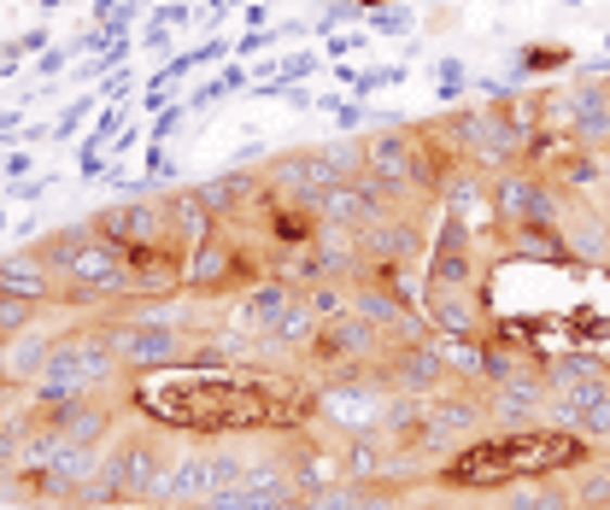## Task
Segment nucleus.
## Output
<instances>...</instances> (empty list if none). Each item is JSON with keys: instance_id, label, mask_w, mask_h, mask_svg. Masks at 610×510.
Wrapping results in <instances>:
<instances>
[{"instance_id": "obj_1", "label": "nucleus", "mask_w": 610, "mask_h": 510, "mask_svg": "<svg viewBox=\"0 0 610 510\" xmlns=\"http://www.w3.org/2000/svg\"><path fill=\"white\" fill-rule=\"evenodd\" d=\"M148 422L177 434H305L317 422V387L288 370L246 364H170L129 387Z\"/></svg>"}, {"instance_id": "obj_2", "label": "nucleus", "mask_w": 610, "mask_h": 510, "mask_svg": "<svg viewBox=\"0 0 610 510\" xmlns=\"http://www.w3.org/2000/svg\"><path fill=\"white\" fill-rule=\"evenodd\" d=\"M593 451L599 446L581 441V434L534 422V429H505V434L470 441L463 451H453L429 481L441 493H499V487H511V481H534V475H575Z\"/></svg>"}, {"instance_id": "obj_3", "label": "nucleus", "mask_w": 610, "mask_h": 510, "mask_svg": "<svg viewBox=\"0 0 610 510\" xmlns=\"http://www.w3.org/2000/svg\"><path fill=\"white\" fill-rule=\"evenodd\" d=\"M118 375V358H112L106 334H100V323L89 317L82 329H65L53 334L48 358H41L36 382L24 387V399L30 405H53V399H82V393H100Z\"/></svg>"}, {"instance_id": "obj_4", "label": "nucleus", "mask_w": 610, "mask_h": 510, "mask_svg": "<svg viewBox=\"0 0 610 510\" xmlns=\"http://www.w3.org/2000/svg\"><path fill=\"white\" fill-rule=\"evenodd\" d=\"M441 136H446V148H453L470 170H482V177H505V170L522 165V141L493 100L487 106H458L453 118L441 124Z\"/></svg>"}, {"instance_id": "obj_5", "label": "nucleus", "mask_w": 610, "mask_h": 510, "mask_svg": "<svg viewBox=\"0 0 610 510\" xmlns=\"http://www.w3.org/2000/svg\"><path fill=\"white\" fill-rule=\"evenodd\" d=\"M382 353H387L382 329L365 323V317L346 305L341 317H323V323H317V334L300 346V370H317V382H323V375H353V370H365V364H376Z\"/></svg>"}, {"instance_id": "obj_6", "label": "nucleus", "mask_w": 610, "mask_h": 510, "mask_svg": "<svg viewBox=\"0 0 610 510\" xmlns=\"http://www.w3.org/2000/svg\"><path fill=\"white\" fill-rule=\"evenodd\" d=\"M258 265L246 253L241 235H229V224H212L206 235L188 246V276H182V294L212 299V294H236V288H253Z\"/></svg>"}, {"instance_id": "obj_7", "label": "nucleus", "mask_w": 610, "mask_h": 510, "mask_svg": "<svg viewBox=\"0 0 610 510\" xmlns=\"http://www.w3.org/2000/svg\"><path fill=\"white\" fill-rule=\"evenodd\" d=\"M246 463H253V458H246V451H236V446H194V451H177V463H170V481H165V493H158V510H182V505L212 499V493L241 487Z\"/></svg>"}, {"instance_id": "obj_8", "label": "nucleus", "mask_w": 610, "mask_h": 510, "mask_svg": "<svg viewBox=\"0 0 610 510\" xmlns=\"http://www.w3.org/2000/svg\"><path fill=\"white\" fill-rule=\"evenodd\" d=\"M493 429L487 422V399L482 393H463V387H446L434 393V399H423V441H417V458H453V451H463L470 441H482V434Z\"/></svg>"}, {"instance_id": "obj_9", "label": "nucleus", "mask_w": 610, "mask_h": 510, "mask_svg": "<svg viewBox=\"0 0 610 510\" xmlns=\"http://www.w3.org/2000/svg\"><path fill=\"white\" fill-rule=\"evenodd\" d=\"M423 217H429V206H394L387 217H376L370 229H358V276H370V270H411L417 258L429 253Z\"/></svg>"}, {"instance_id": "obj_10", "label": "nucleus", "mask_w": 610, "mask_h": 510, "mask_svg": "<svg viewBox=\"0 0 610 510\" xmlns=\"http://www.w3.org/2000/svg\"><path fill=\"white\" fill-rule=\"evenodd\" d=\"M563 212V194L551 188L546 170H505V177H493V224L511 229V224H558Z\"/></svg>"}, {"instance_id": "obj_11", "label": "nucleus", "mask_w": 610, "mask_h": 510, "mask_svg": "<svg viewBox=\"0 0 610 510\" xmlns=\"http://www.w3.org/2000/svg\"><path fill=\"white\" fill-rule=\"evenodd\" d=\"M365 177L382 182L387 194H417V124H382L365 136ZM423 200V194H417ZM434 206V200H423Z\"/></svg>"}, {"instance_id": "obj_12", "label": "nucleus", "mask_w": 610, "mask_h": 510, "mask_svg": "<svg viewBox=\"0 0 610 510\" xmlns=\"http://www.w3.org/2000/svg\"><path fill=\"white\" fill-rule=\"evenodd\" d=\"M94 235L112 246V253H124V246H141V241H158L170 235V217H165V194H124L112 200V206L89 212Z\"/></svg>"}, {"instance_id": "obj_13", "label": "nucleus", "mask_w": 610, "mask_h": 510, "mask_svg": "<svg viewBox=\"0 0 610 510\" xmlns=\"http://www.w3.org/2000/svg\"><path fill=\"white\" fill-rule=\"evenodd\" d=\"M558 229L570 241V258L587 270H610V217L605 206H587V194H563Z\"/></svg>"}, {"instance_id": "obj_14", "label": "nucleus", "mask_w": 610, "mask_h": 510, "mask_svg": "<svg viewBox=\"0 0 610 510\" xmlns=\"http://www.w3.org/2000/svg\"><path fill=\"white\" fill-rule=\"evenodd\" d=\"M546 370V364H541ZM534 370V364H522L511 382L487 387V422H511V429H534V422H546V375Z\"/></svg>"}, {"instance_id": "obj_15", "label": "nucleus", "mask_w": 610, "mask_h": 510, "mask_svg": "<svg viewBox=\"0 0 610 510\" xmlns=\"http://www.w3.org/2000/svg\"><path fill=\"white\" fill-rule=\"evenodd\" d=\"M294 299H300V282H288V276H258V282L241 294L236 329L253 334V341H265V334H276V323L288 317V305Z\"/></svg>"}, {"instance_id": "obj_16", "label": "nucleus", "mask_w": 610, "mask_h": 510, "mask_svg": "<svg viewBox=\"0 0 610 510\" xmlns=\"http://www.w3.org/2000/svg\"><path fill=\"white\" fill-rule=\"evenodd\" d=\"M200 188V200H206V212L217 217V224H241L246 212L258 206V182L246 165H229V170H217V177H206V182H194Z\"/></svg>"}, {"instance_id": "obj_17", "label": "nucleus", "mask_w": 610, "mask_h": 510, "mask_svg": "<svg viewBox=\"0 0 610 510\" xmlns=\"http://www.w3.org/2000/svg\"><path fill=\"white\" fill-rule=\"evenodd\" d=\"M0 294H18V299H36V305H53V294H60V276L41 265L36 246H18V253L0 258Z\"/></svg>"}, {"instance_id": "obj_18", "label": "nucleus", "mask_w": 610, "mask_h": 510, "mask_svg": "<svg viewBox=\"0 0 610 510\" xmlns=\"http://www.w3.org/2000/svg\"><path fill=\"white\" fill-rule=\"evenodd\" d=\"M423 323L434 334H458V341H482V299L475 294H423Z\"/></svg>"}, {"instance_id": "obj_19", "label": "nucleus", "mask_w": 610, "mask_h": 510, "mask_svg": "<svg viewBox=\"0 0 610 510\" xmlns=\"http://www.w3.org/2000/svg\"><path fill=\"white\" fill-rule=\"evenodd\" d=\"M505 235V253L511 258H541V265H575L570 258V241H563L558 224H511L499 229Z\"/></svg>"}, {"instance_id": "obj_20", "label": "nucleus", "mask_w": 610, "mask_h": 510, "mask_svg": "<svg viewBox=\"0 0 610 510\" xmlns=\"http://www.w3.org/2000/svg\"><path fill=\"white\" fill-rule=\"evenodd\" d=\"M505 510H575V493L563 487V475H534V481H511L499 487Z\"/></svg>"}, {"instance_id": "obj_21", "label": "nucleus", "mask_w": 610, "mask_h": 510, "mask_svg": "<svg viewBox=\"0 0 610 510\" xmlns=\"http://www.w3.org/2000/svg\"><path fill=\"white\" fill-rule=\"evenodd\" d=\"M48 346H53L48 329H24V334H12V353L0 358V375H7L12 387H30L36 370H41V358H48Z\"/></svg>"}, {"instance_id": "obj_22", "label": "nucleus", "mask_w": 610, "mask_h": 510, "mask_svg": "<svg viewBox=\"0 0 610 510\" xmlns=\"http://www.w3.org/2000/svg\"><path fill=\"white\" fill-rule=\"evenodd\" d=\"M165 217H170V235H182L188 246L217 224V217L206 212V200H200V188H170V194H165Z\"/></svg>"}, {"instance_id": "obj_23", "label": "nucleus", "mask_w": 610, "mask_h": 510, "mask_svg": "<svg viewBox=\"0 0 610 510\" xmlns=\"http://www.w3.org/2000/svg\"><path fill=\"white\" fill-rule=\"evenodd\" d=\"M599 182H605V158L587 153V148H570L558 158V170H551V188H558V194H587V188H599Z\"/></svg>"}, {"instance_id": "obj_24", "label": "nucleus", "mask_w": 610, "mask_h": 510, "mask_svg": "<svg viewBox=\"0 0 610 510\" xmlns=\"http://www.w3.org/2000/svg\"><path fill=\"white\" fill-rule=\"evenodd\" d=\"M563 65H575V48H563V41H529V48L517 53L511 82H522V77H546V71H563Z\"/></svg>"}, {"instance_id": "obj_25", "label": "nucleus", "mask_w": 610, "mask_h": 510, "mask_svg": "<svg viewBox=\"0 0 610 510\" xmlns=\"http://www.w3.org/2000/svg\"><path fill=\"white\" fill-rule=\"evenodd\" d=\"M48 48H53V30L48 24H30L24 36H12L7 48H0V77H12L24 60H36V53H48Z\"/></svg>"}, {"instance_id": "obj_26", "label": "nucleus", "mask_w": 610, "mask_h": 510, "mask_svg": "<svg viewBox=\"0 0 610 510\" xmlns=\"http://www.w3.org/2000/svg\"><path fill=\"white\" fill-rule=\"evenodd\" d=\"M575 434L581 441H593V446H605V434H610V387H599L593 399L575 405Z\"/></svg>"}, {"instance_id": "obj_27", "label": "nucleus", "mask_w": 610, "mask_h": 510, "mask_svg": "<svg viewBox=\"0 0 610 510\" xmlns=\"http://www.w3.org/2000/svg\"><path fill=\"white\" fill-rule=\"evenodd\" d=\"M305 305H312V317L323 323V317H341L346 305H353V282H312V288H300Z\"/></svg>"}, {"instance_id": "obj_28", "label": "nucleus", "mask_w": 610, "mask_h": 510, "mask_svg": "<svg viewBox=\"0 0 610 510\" xmlns=\"http://www.w3.org/2000/svg\"><path fill=\"white\" fill-rule=\"evenodd\" d=\"M94 112H100V94H71V106L60 112V118H53V141H71L82 124L94 118Z\"/></svg>"}, {"instance_id": "obj_29", "label": "nucleus", "mask_w": 610, "mask_h": 510, "mask_svg": "<svg viewBox=\"0 0 610 510\" xmlns=\"http://www.w3.org/2000/svg\"><path fill=\"white\" fill-rule=\"evenodd\" d=\"M463 89H470V71H463V60H441V65H434V94H441V106H458Z\"/></svg>"}, {"instance_id": "obj_30", "label": "nucleus", "mask_w": 610, "mask_h": 510, "mask_svg": "<svg viewBox=\"0 0 610 510\" xmlns=\"http://www.w3.org/2000/svg\"><path fill=\"white\" fill-rule=\"evenodd\" d=\"M77 177H82V182H100V177H106V141H100L94 129L82 136V148H77Z\"/></svg>"}, {"instance_id": "obj_31", "label": "nucleus", "mask_w": 610, "mask_h": 510, "mask_svg": "<svg viewBox=\"0 0 610 510\" xmlns=\"http://www.w3.org/2000/svg\"><path fill=\"white\" fill-rule=\"evenodd\" d=\"M217 100H229V82H224V71H212V77H200L194 89L182 94V106H188V112H206V106H217Z\"/></svg>"}, {"instance_id": "obj_32", "label": "nucleus", "mask_w": 610, "mask_h": 510, "mask_svg": "<svg viewBox=\"0 0 610 510\" xmlns=\"http://www.w3.org/2000/svg\"><path fill=\"white\" fill-rule=\"evenodd\" d=\"M65 60H82V36L77 41H53L48 53H36V71H41V77H60Z\"/></svg>"}, {"instance_id": "obj_33", "label": "nucleus", "mask_w": 610, "mask_h": 510, "mask_svg": "<svg viewBox=\"0 0 610 510\" xmlns=\"http://www.w3.org/2000/svg\"><path fill=\"white\" fill-rule=\"evenodd\" d=\"M182 124H188V106H182V100H170L165 112H153V129H148V141H158V148H165V141L177 136Z\"/></svg>"}, {"instance_id": "obj_34", "label": "nucleus", "mask_w": 610, "mask_h": 510, "mask_svg": "<svg viewBox=\"0 0 610 510\" xmlns=\"http://www.w3.org/2000/svg\"><path fill=\"white\" fill-rule=\"evenodd\" d=\"M48 188H60V177H18V182H7V200L36 206V200H48Z\"/></svg>"}, {"instance_id": "obj_35", "label": "nucleus", "mask_w": 610, "mask_h": 510, "mask_svg": "<svg viewBox=\"0 0 610 510\" xmlns=\"http://www.w3.org/2000/svg\"><path fill=\"white\" fill-rule=\"evenodd\" d=\"M229 48H236V41H224V36H206L200 48H188L182 60H188V71H200V65H224V60H229Z\"/></svg>"}, {"instance_id": "obj_36", "label": "nucleus", "mask_w": 610, "mask_h": 510, "mask_svg": "<svg viewBox=\"0 0 610 510\" xmlns=\"http://www.w3.org/2000/svg\"><path fill=\"white\" fill-rule=\"evenodd\" d=\"M411 7H382V12H370V30L376 36H405V30H411Z\"/></svg>"}, {"instance_id": "obj_37", "label": "nucleus", "mask_w": 610, "mask_h": 510, "mask_svg": "<svg viewBox=\"0 0 610 510\" xmlns=\"http://www.w3.org/2000/svg\"><path fill=\"white\" fill-rule=\"evenodd\" d=\"M153 24H165V30H177V24H188V18H200V0H165L158 12H148Z\"/></svg>"}, {"instance_id": "obj_38", "label": "nucleus", "mask_w": 610, "mask_h": 510, "mask_svg": "<svg viewBox=\"0 0 610 510\" xmlns=\"http://www.w3.org/2000/svg\"><path fill=\"white\" fill-rule=\"evenodd\" d=\"M358 48H370V41L358 36V30H353V36H329V41H323V60H329V65H346Z\"/></svg>"}, {"instance_id": "obj_39", "label": "nucleus", "mask_w": 610, "mask_h": 510, "mask_svg": "<svg viewBox=\"0 0 610 510\" xmlns=\"http://www.w3.org/2000/svg\"><path fill=\"white\" fill-rule=\"evenodd\" d=\"M30 177V148H7L0 153V182H18Z\"/></svg>"}, {"instance_id": "obj_40", "label": "nucleus", "mask_w": 610, "mask_h": 510, "mask_svg": "<svg viewBox=\"0 0 610 510\" xmlns=\"http://www.w3.org/2000/svg\"><path fill=\"white\" fill-rule=\"evenodd\" d=\"M141 141H148V136H141L136 124H124V129H118V141H106V153H112V158H124V153H136Z\"/></svg>"}, {"instance_id": "obj_41", "label": "nucleus", "mask_w": 610, "mask_h": 510, "mask_svg": "<svg viewBox=\"0 0 610 510\" xmlns=\"http://www.w3.org/2000/svg\"><path fill=\"white\" fill-rule=\"evenodd\" d=\"M329 118H335V124L346 129V136H353V129H358V124H365V118H370V112H365V106H353V100H341V106H335V112H329Z\"/></svg>"}, {"instance_id": "obj_42", "label": "nucleus", "mask_w": 610, "mask_h": 510, "mask_svg": "<svg viewBox=\"0 0 610 510\" xmlns=\"http://www.w3.org/2000/svg\"><path fill=\"white\" fill-rule=\"evenodd\" d=\"M241 18H246V30H265V24H270V7H265V0H258V7H241Z\"/></svg>"}, {"instance_id": "obj_43", "label": "nucleus", "mask_w": 610, "mask_h": 510, "mask_svg": "<svg viewBox=\"0 0 610 510\" xmlns=\"http://www.w3.org/2000/svg\"><path fill=\"white\" fill-rule=\"evenodd\" d=\"M18 124H24V112H18V106L0 112V136H18Z\"/></svg>"}, {"instance_id": "obj_44", "label": "nucleus", "mask_w": 610, "mask_h": 510, "mask_svg": "<svg viewBox=\"0 0 610 510\" xmlns=\"http://www.w3.org/2000/svg\"><path fill=\"white\" fill-rule=\"evenodd\" d=\"M358 12H382V7H394V0H353Z\"/></svg>"}, {"instance_id": "obj_45", "label": "nucleus", "mask_w": 610, "mask_h": 510, "mask_svg": "<svg viewBox=\"0 0 610 510\" xmlns=\"http://www.w3.org/2000/svg\"><path fill=\"white\" fill-rule=\"evenodd\" d=\"M599 188H605V194H599V206H605V217H610V165H605V182H599Z\"/></svg>"}, {"instance_id": "obj_46", "label": "nucleus", "mask_w": 610, "mask_h": 510, "mask_svg": "<svg viewBox=\"0 0 610 510\" xmlns=\"http://www.w3.org/2000/svg\"><path fill=\"white\" fill-rule=\"evenodd\" d=\"M41 12H60V7H71V0H36Z\"/></svg>"}, {"instance_id": "obj_47", "label": "nucleus", "mask_w": 610, "mask_h": 510, "mask_svg": "<svg viewBox=\"0 0 610 510\" xmlns=\"http://www.w3.org/2000/svg\"><path fill=\"white\" fill-rule=\"evenodd\" d=\"M558 7H581V0H558Z\"/></svg>"}, {"instance_id": "obj_48", "label": "nucleus", "mask_w": 610, "mask_h": 510, "mask_svg": "<svg viewBox=\"0 0 610 510\" xmlns=\"http://www.w3.org/2000/svg\"><path fill=\"white\" fill-rule=\"evenodd\" d=\"M0 229H7V212H0Z\"/></svg>"}, {"instance_id": "obj_49", "label": "nucleus", "mask_w": 610, "mask_h": 510, "mask_svg": "<svg viewBox=\"0 0 610 510\" xmlns=\"http://www.w3.org/2000/svg\"><path fill=\"white\" fill-rule=\"evenodd\" d=\"M605 53H610V36H605Z\"/></svg>"}, {"instance_id": "obj_50", "label": "nucleus", "mask_w": 610, "mask_h": 510, "mask_svg": "<svg viewBox=\"0 0 610 510\" xmlns=\"http://www.w3.org/2000/svg\"><path fill=\"white\" fill-rule=\"evenodd\" d=\"M605 451H610V434H605Z\"/></svg>"}]
</instances>
